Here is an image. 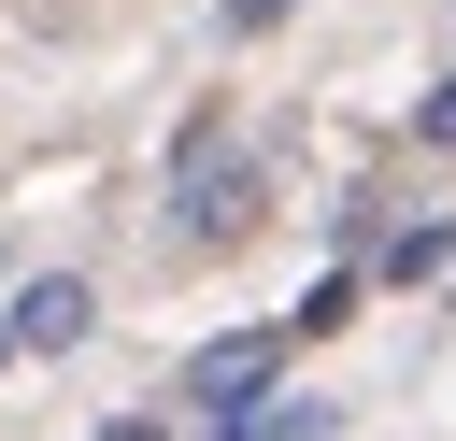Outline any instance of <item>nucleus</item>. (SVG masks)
Wrapping results in <instances>:
<instances>
[{
  "label": "nucleus",
  "mask_w": 456,
  "mask_h": 441,
  "mask_svg": "<svg viewBox=\"0 0 456 441\" xmlns=\"http://www.w3.org/2000/svg\"><path fill=\"white\" fill-rule=\"evenodd\" d=\"M171 199H185V213L157 228V256H228V242H256V228H271V171H256V156H214V171H185Z\"/></svg>",
  "instance_id": "nucleus-1"
},
{
  "label": "nucleus",
  "mask_w": 456,
  "mask_h": 441,
  "mask_svg": "<svg viewBox=\"0 0 456 441\" xmlns=\"http://www.w3.org/2000/svg\"><path fill=\"white\" fill-rule=\"evenodd\" d=\"M342 413L328 398H256V413H228V441H328Z\"/></svg>",
  "instance_id": "nucleus-4"
},
{
  "label": "nucleus",
  "mask_w": 456,
  "mask_h": 441,
  "mask_svg": "<svg viewBox=\"0 0 456 441\" xmlns=\"http://www.w3.org/2000/svg\"><path fill=\"white\" fill-rule=\"evenodd\" d=\"M413 128H428V142H442V156H456V71H442V85H428V114H413Z\"/></svg>",
  "instance_id": "nucleus-7"
},
{
  "label": "nucleus",
  "mask_w": 456,
  "mask_h": 441,
  "mask_svg": "<svg viewBox=\"0 0 456 441\" xmlns=\"http://www.w3.org/2000/svg\"><path fill=\"white\" fill-rule=\"evenodd\" d=\"M86 327H100V299H86L71 270H43V285H14V341H28V356H71Z\"/></svg>",
  "instance_id": "nucleus-2"
},
{
  "label": "nucleus",
  "mask_w": 456,
  "mask_h": 441,
  "mask_svg": "<svg viewBox=\"0 0 456 441\" xmlns=\"http://www.w3.org/2000/svg\"><path fill=\"white\" fill-rule=\"evenodd\" d=\"M0 285H14V256H0Z\"/></svg>",
  "instance_id": "nucleus-10"
},
{
  "label": "nucleus",
  "mask_w": 456,
  "mask_h": 441,
  "mask_svg": "<svg viewBox=\"0 0 456 441\" xmlns=\"http://www.w3.org/2000/svg\"><path fill=\"white\" fill-rule=\"evenodd\" d=\"M256 28H285V0H228V43H256Z\"/></svg>",
  "instance_id": "nucleus-8"
},
{
  "label": "nucleus",
  "mask_w": 456,
  "mask_h": 441,
  "mask_svg": "<svg viewBox=\"0 0 456 441\" xmlns=\"http://www.w3.org/2000/svg\"><path fill=\"white\" fill-rule=\"evenodd\" d=\"M271 356H285L271 327H256V341H214V356L185 370V398H200V413H256V384H271Z\"/></svg>",
  "instance_id": "nucleus-3"
},
{
  "label": "nucleus",
  "mask_w": 456,
  "mask_h": 441,
  "mask_svg": "<svg viewBox=\"0 0 456 441\" xmlns=\"http://www.w3.org/2000/svg\"><path fill=\"white\" fill-rule=\"evenodd\" d=\"M100 441H171V427H157V413H114V427H100Z\"/></svg>",
  "instance_id": "nucleus-9"
},
{
  "label": "nucleus",
  "mask_w": 456,
  "mask_h": 441,
  "mask_svg": "<svg viewBox=\"0 0 456 441\" xmlns=\"http://www.w3.org/2000/svg\"><path fill=\"white\" fill-rule=\"evenodd\" d=\"M356 313H370V285H356V270H328V285H314V299H299V313H285V327H299V341H342V327H356Z\"/></svg>",
  "instance_id": "nucleus-5"
},
{
  "label": "nucleus",
  "mask_w": 456,
  "mask_h": 441,
  "mask_svg": "<svg viewBox=\"0 0 456 441\" xmlns=\"http://www.w3.org/2000/svg\"><path fill=\"white\" fill-rule=\"evenodd\" d=\"M428 270H456V228H442V213H428V228H399V242H385V285H428Z\"/></svg>",
  "instance_id": "nucleus-6"
}]
</instances>
